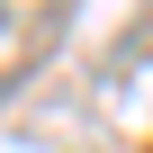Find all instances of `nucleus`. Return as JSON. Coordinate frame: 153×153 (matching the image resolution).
Instances as JSON below:
<instances>
[]
</instances>
